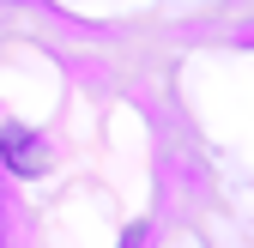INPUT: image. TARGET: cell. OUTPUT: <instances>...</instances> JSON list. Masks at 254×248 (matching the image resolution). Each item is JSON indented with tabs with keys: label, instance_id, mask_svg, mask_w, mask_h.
I'll return each instance as SVG.
<instances>
[]
</instances>
